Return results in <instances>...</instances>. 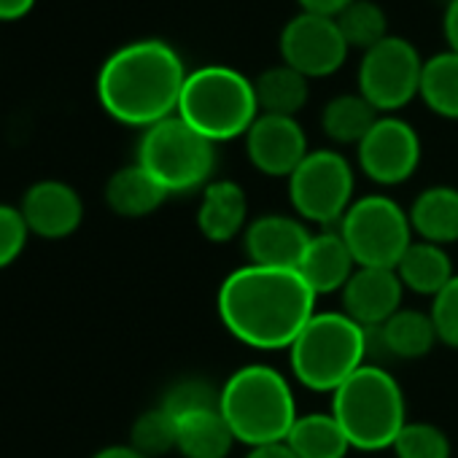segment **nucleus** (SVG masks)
I'll return each mask as SVG.
<instances>
[{
    "label": "nucleus",
    "mask_w": 458,
    "mask_h": 458,
    "mask_svg": "<svg viewBox=\"0 0 458 458\" xmlns=\"http://www.w3.org/2000/svg\"><path fill=\"white\" fill-rule=\"evenodd\" d=\"M218 316L229 335L251 348H292L316 316V294L297 270L246 265L224 278Z\"/></svg>",
    "instance_id": "1"
},
{
    "label": "nucleus",
    "mask_w": 458,
    "mask_h": 458,
    "mask_svg": "<svg viewBox=\"0 0 458 458\" xmlns=\"http://www.w3.org/2000/svg\"><path fill=\"white\" fill-rule=\"evenodd\" d=\"M186 76L183 60L170 44L159 38L132 41L103 63L98 100L111 119L148 130L178 114Z\"/></svg>",
    "instance_id": "2"
},
{
    "label": "nucleus",
    "mask_w": 458,
    "mask_h": 458,
    "mask_svg": "<svg viewBox=\"0 0 458 458\" xmlns=\"http://www.w3.org/2000/svg\"><path fill=\"white\" fill-rule=\"evenodd\" d=\"M218 410L235 439L249 447L284 442L300 418L289 380L267 364H249L229 375Z\"/></svg>",
    "instance_id": "3"
},
{
    "label": "nucleus",
    "mask_w": 458,
    "mask_h": 458,
    "mask_svg": "<svg viewBox=\"0 0 458 458\" xmlns=\"http://www.w3.org/2000/svg\"><path fill=\"white\" fill-rule=\"evenodd\" d=\"M372 335L345 313H316L289 348L294 377L318 394H335L369 353Z\"/></svg>",
    "instance_id": "4"
},
{
    "label": "nucleus",
    "mask_w": 458,
    "mask_h": 458,
    "mask_svg": "<svg viewBox=\"0 0 458 458\" xmlns=\"http://www.w3.org/2000/svg\"><path fill=\"white\" fill-rule=\"evenodd\" d=\"M178 116L213 143L249 132L259 116L254 81L226 65H205L186 76Z\"/></svg>",
    "instance_id": "5"
},
{
    "label": "nucleus",
    "mask_w": 458,
    "mask_h": 458,
    "mask_svg": "<svg viewBox=\"0 0 458 458\" xmlns=\"http://www.w3.org/2000/svg\"><path fill=\"white\" fill-rule=\"evenodd\" d=\"M404 394L391 372L375 364L356 369L335 394L332 415L343 426L351 447L386 450L407 423Z\"/></svg>",
    "instance_id": "6"
},
{
    "label": "nucleus",
    "mask_w": 458,
    "mask_h": 458,
    "mask_svg": "<svg viewBox=\"0 0 458 458\" xmlns=\"http://www.w3.org/2000/svg\"><path fill=\"white\" fill-rule=\"evenodd\" d=\"M135 162L148 170L167 194H186L213 181L216 143L175 114L143 130Z\"/></svg>",
    "instance_id": "7"
},
{
    "label": "nucleus",
    "mask_w": 458,
    "mask_h": 458,
    "mask_svg": "<svg viewBox=\"0 0 458 458\" xmlns=\"http://www.w3.org/2000/svg\"><path fill=\"white\" fill-rule=\"evenodd\" d=\"M340 235L359 267H396L412 243L410 216L386 194L353 199L340 221Z\"/></svg>",
    "instance_id": "8"
},
{
    "label": "nucleus",
    "mask_w": 458,
    "mask_h": 458,
    "mask_svg": "<svg viewBox=\"0 0 458 458\" xmlns=\"http://www.w3.org/2000/svg\"><path fill=\"white\" fill-rule=\"evenodd\" d=\"M289 197L300 218L337 224L353 205V167L332 148L310 151L289 175Z\"/></svg>",
    "instance_id": "9"
},
{
    "label": "nucleus",
    "mask_w": 458,
    "mask_h": 458,
    "mask_svg": "<svg viewBox=\"0 0 458 458\" xmlns=\"http://www.w3.org/2000/svg\"><path fill=\"white\" fill-rule=\"evenodd\" d=\"M420 76L423 60L418 49L402 36H388L364 52L359 63V95L377 114H394L420 95Z\"/></svg>",
    "instance_id": "10"
},
{
    "label": "nucleus",
    "mask_w": 458,
    "mask_h": 458,
    "mask_svg": "<svg viewBox=\"0 0 458 458\" xmlns=\"http://www.w3.org/2000/svg\"><path fill=\"white\" fill-rule=\"evenodd\" d=\"M281 57L305 79H327L337 73L348 60V44L335 17L297 14L281 30Z\"/></svg>",
    "instance_id": "11"
},
{
    "label": "nucleus",
    "mask_w": 458,
    "mask_h": 458,
    "mask_svg": "<svg viewBox=\"0 0 458 458\" xmlns=\"http://www.w3.org/2000/svg\"><path fill=\"white\" fill-rule=\"evenodd\" d=\"M359 167L375 183H404L420 165V138L399 116H380L356 146Z\"/></svg>",
    "instance_id": "12"
},
{
    "label": "nucleus",
    "mask_w": 458,
    "mask_h": 458,
    "mask_svg": "<svg viewBox=\"0 0 458 458\" xmlns=\"http://www.w3.org/2000/svg\"><path fill=\"white\" fill-rule=\"evenodd\" d=\"M246 154L259 173L289 178L310 154L308 135L294 116L259 114L246 132Z\"/></svg>",
    "instance_id": "13"
},
{
    "label": "nucleus",
    "mask_w": 458,
    "mask_h": 458,
    "mask_svg": "<svg viewBox=\"0 0 458 458\" xmlns=\"http://www.w3.org/2000/svg\"><path fill=\"white\" fill-rule=\"evenodd\" d=\"M310 238L313 235L300 218L281 216V213H267L254 218L243 233L249 265L281 267V270H297Z\"/></svg>",
    "instance_id": "14"
},
{
    "label": "nucleus",
    "mask_w": 458,
    "mask_h": 458,
    "mask_svg": "<svg viewBox=\"0 0 458 458\" xmlns=\"http://www.w3.org/2000/svg\"><path fill=\"white\" fill-rule=\"evenodd\" d=\"M22 218L38 238L60 241L73 235L84 218V202L71 183L38 181L22 197Z\"/></svg>",
    "instance_id": "15"
},
{
    "label": "nucleus",
    "mask_w": 458,
    "mask_h": 458,
    "mask_svg": "<svg viewBox=\"0 0 458 458\" xmlns=\"http://www.w3.org/2000/svg\"><path fill=\"white\" fill-rule=\"evenodd\" d=\"M404 286L391 267H356L343 289L345 316H351L367 332L383 327L394 313L402 310Z\"/></svg>",
    "instance_id": "16"
},
{
    "label": "nucleus",
    "mask_w": 458,
    "mask_h": 458,
    "mask_svg": "<svg viewBox=\"0 0 458 458\" xmlns=\"http://www.w3.org/2000/svg\"><path fill=\"white\" fill-rule=\"evenodd\" d=\"M197 226L205 241L229 243L249 226V199L241 183L229 178H213L202 189L197 208Z\"/></svg>",
    "instance_id": "17"
},
{
    "label": "nucleus",
    "mask_w": 458,
    "mask_h": 458,
    "mask_svg": "<svg viewBox=\"0 0 458 458\" xmlns=\"http://www.w3.org/2000/svg\"><path fill=\"white\" fill-rule=\"evenodd\" d=\"M356 259L348 251L345 241L340 233H321L313 235L300 265L297 273L305 278V284L313 289V294H332V292H343L345 284L351 281V276L356 273Z\"/></svg>",
    "instance_id": "18"
},
{
    "label": "nucleus",
    "mask_w": 458,
    "mask_h": 458,
    "mask_svg": "<svg viewBox=\"0 0 458 458\" xmlns=\"http://www.w3.org/2000/svg\"><path fill=\"white\" fill-rule=\"evenodd\" d=\"M410 226L418 241L447 246L458 241V189L428 186L410 208Z\"/></svg>",
    "instance_id": "19"
},
{
    "label": "nucleus",
    "mask_w": 458,
    "mask_h": 458,
    "mask_svg": "<svg viewBox=\"0 0 458 458\" xmlns=\"http://www.w3.org/2000/svg\"><path fill=\"white\" fill-rule=\"evenodd\" d=\"M170 194L138 162L116 170L106 183V202L124 218H143L154 213Z\"/></svg>",
    "instance_id": "20"
},
{
    "label": "nucleus",
    "mask_w": 458,
    "mask_h": 458,
    "mask_svg": "<svg viewBox=\"0 0 458 458\" xmlns=\"http://www.w3.org/2000/svg\"><path fill=\"white\" fill-rule=\"evenodd\" d=\"M372 340H377L380 348H386L388 356L394 359H420L426 353H431L434 343H439L431 313H420V310H399L394 313L383 327L369 332Z\"/></svg>",
    "instance_id": "21"
},
{
    "label": "nucleus",
    "mask_w": 458,
    "mask_h": 458,
    "mask_svg": "<svg viewBox=\"0 0 458 458\" xmlns=\"http://www.w3.org/2000/svg\"><path fill=\"white\" fill-rule=\"evenodd\" d=\"M235 442L221 410H199L178 418L175 450L183 458H226Z\"/></svg>",
    "instance_id": "22"
},
{
    "label": "nucleus",
    "mask_w": 458,
    "mask_h": 458,
    "mask_svg": "<svg viewBox=\"0 0 458 458\" xmlns=\"http://www.w3.org/2000/svg\"><path fill=\"white\" fill-rule=\"evenodd\" d=\"M394 270L404 289L423 297H437L455 276L445 249L426 241H412Z\"/></svg>",
    "instance_id": "23"
},
{
    "label": "nucleus",
    "mask_w": 458,
    "mask_h": 458,
    "mask_svg": "<svg viewBox=\"0 0 458 458\" xmlns=\"http://www.w3.org/2000/svg\"><path fill=\"white\" fill-rule=\"evenodd\" d=\"M297 458H345L351 442L332 412L300 415L286 437Z\"/></svg>",
    "instance_id": "24"
},
{
    "label": "nucleus",
    "mask_w": 458,
    "mask_h": 458,
    "mask_svg": "<svg viewBox=\"0 0 458 458\" xmlns=\"http://www.w3.org/2000/svg\"><path fill=\"white\" fill-rule=\"evenodd\" d=\"M310 79H305L300 71H294L292 65H276L267 68L265 73H259L254 79V92H257V103L262 114H273V116H294L305 108L308 98H310Z\"/></svg>",
    "instance_id": "25"
},
{
    "label": "nucleus",
    "mask_w": 458,
    "mask_h": 458,
    "mask_svg": "<svg viewBox=\"0 0 458 458\" xmlns=\"http://www.w3.org/2000/svg\"><path fill=\"white\" fill-rule=\"evenodd\" d=\"M377 119H380V114L359 92L337 95L321 111V127H324L327 138H332L335 143L359 146Z\"/></svg>",
    "instance_id": "26"
},
{
    "label": "nucleus",
    "mask_w": 458,
    "mask_h": 458,
    "mask_svg": "<svg viewBox=\"0 0 458 458\" xmlns=\"http://www.w3.org/2000/svg\"><path fill=\"white\" fill-rule=\"evenodd\" d=\"M428 111L458 122V52H439L423 63L420 95Z\"/></svg>",
    "instance_id": "27"
},
{
    "label": "nucleus",
    "mask_w": 458,
    "mask_h": 458,
    "mask_svg": "<svg viewBox=\"0 0 458 458\" xmlns=\"http://www.w3.org/2000/svg\"><path fill=\"white\" fill-rule=\"evenodd\" d=\"M343 38L348 47H356L361 52L377 47L380 41H386L388 33V20L386 12L375 4V0H353L348 9H343L335 17Z\"/></svg>",
    "instance_id": "28"
},
{
    "label": "nucleus",
    "mask_w": 458,
    "mask_h": 458,
    "mask_svg": "<svg viewBox=\"0 0 458 458\" xmlns=\"http://www.w3.org/2000/svg\"><path fill=\"white\" fill-rule=\"evenodd\" d=\"M130 445L135 450H140L143 455H148V458H157V455H165V453L175 450V445H178V418L170 415L165 407L146 410L132 423Z\"/></svg>",
    "instance_id": "29"
},
{
    "label": "nucleus",
    "mask_w": 458,
    "mask_h": 458,
    "mask_svg": "<svg viewBox=\"0 0 458 458\" xmlns=\"http://www.w3.org/2000/svg\"><path fill=\"white\" fill-rule=\"evenodd\" d=\"M218 402H221V388H216L202 375H186V377H178L165 391L159 407H165L170 415L181 418V415L199 412V410H218Z\"/></svg>",
    "instance_id": "30"
},
{
    "label": "nucleus",
    "mask_w": 458,
    "mask_h": 458,
    "mask_svg": "<svg viewBox=\"0 0 458 458\" xmlns=\"http://www.w3.org/2000/svg\"><path fill=\"white\" fill-rule=\"evenodd\" d=\"M396 458H450L447 434L426 420L404 423L391 445Z\"/></svg>",
    "instance_id": "31"
},
{
    "label": "nucleus",
    "mask_w": 458,
    "mask_h": 458,
    "mask_svg": "<svg viewBox=\"0 0 458 458\" xmlns=\"http://www.w3.org/2000/svg\"><path fill=\"white\" fill-rule=\"evenodd\" d=\"M30 229L22 218V210L14 205H0V270L20 259Z\"/></svg>",
    "instance_id": "32"
},
{
    "label": "nucleus",
    "mask_w": 458,
    "mask_h": 458,
    "mask_svg": "<svg viewBox=\"0 0 458 458\" xmlns=\"http://www.w3.org/2000/svg\"><path fill=\"white\" fill-rule=\"evenodd\" d=\"M431 321L439 343H445L447 348H458V276H453L450 284L434 297Z\"/></svg>",
    "instance_id": "33"
},
{
    "label": "nucleus",
    "mask_w": 458,
    "mask_h": 458,
    "mask_svg": "<svg viewBox=\"0 0 458 458\" xmlns=\"http://www.w3.org/2000/svg\"><path fill=\"white\" fill-rule=\"evenodd\" d=\"M302 12L308 14H321V17H337L343 9H348L353 0H297Z\"/></svg>",
    "instance_id": "34"
},
{
    "label": "nucleus",
    "mask_w": 458,
    "mask_h": 458,
    "mask_svg": "<svg viewBox=\"0 0 458 458\" xmlns=\"http://www.w3.org/2000/svg\"><path fill=\"white\" fill-rule=\"evenodd\" d=\"M442 33H445L447 49H450V52H458V0H450L447 9H445Z\"/></svg>",
    "instance_id": "35"
},
{
    "label": "nucleus",
    "mask_w": 458,
    "mask_h": 458,
    "mask_svg": "<svg viewBox=\"0 0 458 458\" xmlns=\"http://www.w3.org/2000/svg\"><path fill=\"white\" fill-rule=\"evenodd\" d=\"M36 6V0H0V22H17L28 17Z\"/></svg>",
    "instance_id": "36"
},
{
    "label": "nucleus",
    "mask_w": 458,
    "mask_h": 458,
    "mask_svg": "<svg viewBox=\"0 0 458 458\" xmlns=\"http://www.w3.org/2000/svg\"><path fill=\"white\" fill-rule=\"evenodd\" d=\"M246 458H297L294 450L284 442H270V445H259V447H251Z\"/></svg>",
    "instance_id": "37"
},
{
    "label": "nucleus",
    "mask_w": 458,
    "mask_h": 458,
    "mask_svg": "<svg viewBox=\"0 0 458 458\" xmlns=\"http://www.w3.org/2000/svg\"><path fill=\"white\" fill-rule=\"evenodd\" d=\"M92 458H148V455H143V453L135 450L132 445H111V447L98 450Z\"/></svg>",
    "instance_id": "38"
}]
</instances>
